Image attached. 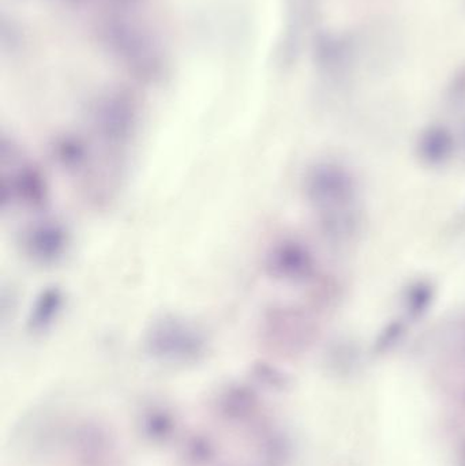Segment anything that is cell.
<instances>
[{
  "mask_svg": "<svg viewBox=\"0 0 465 466\" xmlns=\"http://www.w3.org/2000/svg\"><path fill=\"white\" fill-rule=\"evenodd\" d=\"M270 268L277 277L294 283L313 280L317 275V260L312 251L294 240H288L275 248Z\"/></svg>",
  "mask_w": 465,
  "mask_h": 466,
  "instance_id": "2",
  "label": "cell"
},
{
  "mask_svg": "<svg viewBox=\"0 0 465 466\" xmlns=\"http://www.w3.org/2000/svg\"><path fill=\"white\" fill-rule=\"evenodd\" d=\"M462 402L465 404V389L464 392H462Z\"/></svg>",
  "mask_w": 465,
  "mask_h": 466,
  "instance_id": "9",
  "label": "cell"
},
{
  "mask_svg": "<svg viewBox=\"0 0 465 466\" xmlns=\"http://www.w3.org/2000/svg\"><path fill=\"white\" fill-rule=\"evenodd\" d=\"M462 346H464V349H465V329H464V331H462Z\"/></svg>",
  "mask_w": 465,
  "mask_h": 466,
  "instance_id": "8",
  "label": "cell"
},
{
  "mask_svg": "<svg viewBox=\"0 0 465 466\" xmlns=\"http://www.w3.org/2000/svg\"><path fill=\"white\" fill-rule=\"evenodd\" d=\"M406 331V322L400 321V319L388 322L376 336L374 352L378 354L388 353L403 341Z\"/></svg>",
  "mask_w": 465,
  "mask_h": 466,
  "instance_id": "6",
  "label": "cell"
},
{
  "mask_svg": "<svg viewBox=\"0 0 465 466\" xmlns=\"http://www.w3.org/2000/svg\"><path fill=\"white\" fill-rule=\"evenodd\" d=\"M436 300V288L427 280H416L409 283L403 292V310L407 319L419 321L423 318Z\"/></svg>",
  "mask_w": 465,
  "mask_h": 466,
  "instance_id": "5",
  "label": "cell"
},
{
  "mask_svg": "<svg viewBox=\"0 0 465 466\" xmlns=\"http://www.w3.org/2000/svg\"><path fill=\"white\" fill-rule=\"evenodd\" d=\"M306 198L321 213L337 212L356 206L358 182L350 169L336 163H320L305 177Z\"/></svg>",
  "mask_w": 465,
  "mask_h": 466,
  "instance_id": "1",
  "label": "cell"
},
{
  "mask_svg": "<svg viewBox=\"0 0 465 466\" xmlns=\"http://www.w3.org/2000/svg\"><path fill=\"white\" fill-rule=\"evenodd\" d=\"M321 232L330 242L345 245L353 242L360 235L363 228V217L358 206L337 212L321 213L318 214Z\"/></svg>",
  "mask_w": 465,
  "mask_h": 466,
  "instance_id": "4",
  "label": "cell"
},
{
  "mask_svg": "<svg viewBox=\"0 0 465 466\" xmlns=\"http://www.w3.org/2000/svg\"><path fill=\"white\" fill-rule=\"evenodd\" d=\"M460 466H465V443L461 446V450H460Z\"/></svg>",
  "mask_w": 465,
  "mask_h": 466,
  "instance_id": "7",
  "label": "cell"
},
{
  "mask_svg": "<svg viewBox=\"0 0 465 466\" xmlns=\"http://www.w3.org/2000/svg\"><path fill=\"white\" fill-rule=\"evenodd\" d=\"M456 151V138L449 128L431 124L419 134L415 153L423 166L437 168L451 161Z\"/></svg>",
  "mask_w": 465,
  "mask_h": 466,
  "instance_id": "3",
  "label": "cell"
},
{
  "mask_svg": "<svg viewBox=\"0 0 465 466\" xmlns=\"http://www.w3.org/2000/svg\"><path fill=\"white\" fill-rule=\"evenodd\" d=\"M462 142H464V146H465V128H464V133H462Z\"/></svg>",
  "mask_w": 465,
  "mask_h": 466,
  "instance_id": "10",
  "label": "cell"
}]
</instances>
